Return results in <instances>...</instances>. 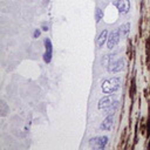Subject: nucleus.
I'll use <instances>...</instances> for the list:
<instances>
[{"mask_svg": "<svg viewBox=\"0 0 150 150\" xmlns=\"http://www.w3.org/2000/svg\"><path fill=\"white\" fill-rule=\"evenodd\" d=\"M120 39H121V35H120V32H118V28H117V29L112 30L110 33V35L108 36V40H107V47H108V49L115 48L117 46Z\"/></svg>", "mask_w": 150, "mask_h": 150, "instance_id": "20e7f679", "label": "nucleus"}, {"mask_svg": "<svg viewBox=\"0 0 150 150\" xmlns=\"http://www.w3.org/2000/svg\"><path fill=\"white\" fill-rule=\"evenodd\" d=\"M112 103H114V97H112L110 94H108L107 96L102 97V98L98 101L97 108H98L100 110H105V109H107V108H109Z\"/></svg>", "mask_w": 150, "mask_h": 150, "instance_id": "0eeeda50", "label": "nucleus"}, {"mask_svg": "<svg viewBox=\"0 0 150 150\" xmlns=\"http://www.w3.org/2000/svg\"><path fill=\"white\" fill-rule=\"evenodd\" d=\"M108 143V137L107 136H97L94 138H90L89 145L94 149H103Z\"/></svg>", "mask_w": 150, "mask_h": 150, "instance_id": "7ed1b4c3", "label": "nucleus"}, {"mask_svg": "<svg viewBox=\"0 0 150 150\" xmlns=\"http://www.w3.org/2000/svg\"><path fill=\"white\" fill-rule=\"evenodd\" d=\"M45 47H46V52L43 54V61L46 63H49L52 61V55H53V46H52V42L50 40L47 38L45 39Z\"/></svg>", "mask_w": 150, "mask_h": 150, "instance_id": "423d86ee", "label": "nucleus"}, {"mask_svg": "<svg viewBox=\"0 0 150 150\" xmlns=\"http://www.w3.org/2000/svg\"><path fill=\"white\" fill-rule=\"evenodd\" d=\"M124 68V61L122 59H112L110 63L107 66V70L109 73H118Z\"/></svg>", "mask_w": 150, "mask_h": 150, "instance_id": "f03ea898", "label": "nucleus"}, {"mask_svg": "<svg viewBox=\"0 0 150 150\" xmlns=\"http://www.w3.org/2000/svg\"><path fill=\"white\" fill-rule=\"evenodd\" d=\"M117 108H118V102H117V101H114V103H112L109 108L105 109V114H107V115H114L115 111L117 110Z\"/></svg>", "mask_w": 150, "mask_h": 150, "instance_id": "9b49d317", "label": "nucleus"}, {"mask_svg": "<svg viewBox=\"0 0 150 150\" xmlns=\"http://www.w3.org/2000/svg\"><path fill=\"white\" fill-rule=\"evenodd\" d=\"M102 16H103L102 9L100 7H96V11H95V20H96V22H100V20L102 19Z\"/></svg>", "mask_w": 150, "mask_h": 150, "instance_id": "ddd939ff", "label": "nucleus"}, {"mask_svg": "<svg viewBox=\"0 0 150 150\" xmlns=\"http://www.w3.org/2000/svg\"><path fill=\"white\" fill-rule=\"evenodd\" d=\"M121 87V79L120 77H110L103 81L102 83V91L104 94H112Z\"/></svg>", "mask_w": 150, "mask_h": 150, "instance_id": "f257e3e1", "label": "nucleus"}, {"mask_svg": "<svg viewBox=\"0 0 150 150\" xmlns=\"http://www.w3.org/2000/svg\"><path fill=\"white\" fill-rule=\"evenodd\" d=\"M115 56H116L115 54H114V55H111V54H107V55H104V56L102 57V64L107 67V66L110 63V61H111V60H112Z\"/></svg>", "mask_w": 150, "mask_h": 150, "instance_id": "f8f14e48", "label": "nucleus"}, {"mask_svg": "<svg viewBox=\"0 0 150 150\" xmlns=\"http://www.w3.org/2000/svg\"><path fill=\"white\" fill-rule=\"evenodd\" d=\"M114 6L118 9L120 13L127 14L130 9V1L129 0H116L114 2Z\"/></svg>", "mask_w": 150, "mask_h": 150, "instance_id": "39448f33", "label": "nucleus"}, {"mask_svg": "<svg viewBox=\"0 0 150 150\" xmlns=\"http://www.w3.org/2000/svg\"><path fill=\"white\" fill-rule=\"evenodd\" d=\"M112 123H114V117H112V115H108V116L104 118V121L102 122L101 129L108 131V130H110V129L112 128Z\"/></svg>", "mask_w": 150, "mask_h": 150, "instance_id": "6e6552de", "label": "nucleus"}, {"mask_svg": "<svg viewBox=\"0 0 150 150\" xmlns=\"http://www.w3.org/2000/svg\"><path fill=\"white\" fill-rule=\"evenodd\" d=\"M40 35V29H35V32H34V38H38Z\"/></svg>", "mask_w": 150, "mask_h": 150, "instance_id": "4468645a", "label": "nucleus"}, {"mask_svg": "<svg viewBox=\"0 0 150 150\" xmlns=\"http://www.w3.org/2000/svg\"><path fill=\"white\" fill-rule=\"evenodd\" d=\"M108 40V30H102L101 32V34L98 35V38H97V41H96V45H97V47L98 48H101L103 45H104V42Z\"/></svg>", "mask_w": 150, "mask_h": 150, "instance_id": "1a4fd4ad", "label": "nucleus"}, {"mask_svg": "<svg viewBox=\"0 0 150 150\" xmlns=\"http://www.w3.org/2000/svg\"><path fill=\"white\" fill-rule=\"evenodd\" d=\"M129 30H130V23H129V22H127V23H124V25H121V26L118 27V32H120L121 38H125V36L128 35Z\"/></svg>", "mask_w": 150, "mask_h": 150, "instance_id": "9d476101", "label": "nucleus"}]
</instances>
